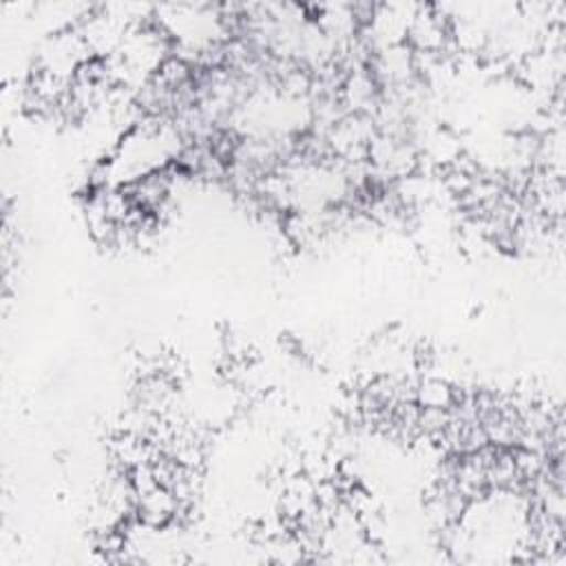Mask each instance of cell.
I'll return each mask as SVG.
<instances>
[{
    "mask_svg": "<svg viewBox=\"0 0 566 566\" xmlns=\"http://www.w3.org/2000/svg\"><path fill=\"white\" fill-rule=\"evenodd\" d=\"M94 58L96 56L92 54L78 28L61 30L50 34V39L41 45V52L36 58V72L50 74L65 83H74L78 72Z\"/></svg>",
    "mask_w": 566,
    "mask_h": 566,
    "instance_id": "cell-1",
    "label": "cell"
},
{
    "mask_svg": "<svg viewBox=\"0 0 566 566\" xmlns=\"http://www.w3.org/2000/svg\"><path fill=\"white\" fill-rule=\"evenodd\" d=\"M414 398L418 401V405L423 409H451L456 403V394H453L451 385L440 378L423 381L418 385Z\"/></svg>",
    "mask_w": 566,
    "mask_h": 566,
    "instance_id": "cell-2",
    "label": "cell"
}]
</instances>
